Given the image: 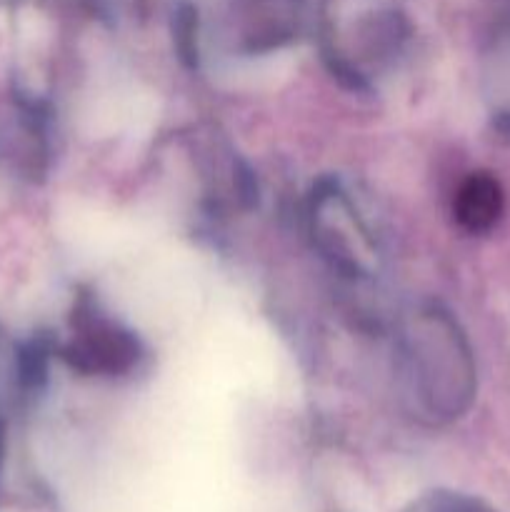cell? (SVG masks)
Listing matches in <instances>:
<instances>
[{
    "label": "cell",
    "instance_id": "cell-1",
    "mask_svg": "<svg viewBox=\"0 0 510 512\" xmlns=\"http://www.w3.org/2000/svg\"><path fill=\"white\" fill-rule=\"evenodd\" d=\"M138 360V340L118 325L88 315L73 350V363L85 373L120 375Z\"/></svg>",
    "mask_w": 510,
    "mask_h": 512
},
{
    "label": "cell",
    "instance_id": "cell-2",
    "mask_svg": "<svg viewBox=\"0 0 510 512\" xmlns=\"http://www.w3.org/2000/svg\"><path fill=\"white\" fill-rule=\"evenodd\" d=\"M505 208L503 188L490 173H473L455 195V218L468 233H485Z\"/></svg>",
    "mask_w": 510,
    "mask_h": 512
}]
</instances>
